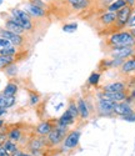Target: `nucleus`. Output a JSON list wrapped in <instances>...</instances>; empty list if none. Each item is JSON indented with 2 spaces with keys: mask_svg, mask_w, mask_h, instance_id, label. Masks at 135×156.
I'll list each match as a JSON object with an SVG mask.
<instances>
[{
  "mask_svg": "<svg viewBox=\"0 0 135 156\" xmlns=\"http://www.w3.org/2000/svg\"><path fill=\"white\" fill-rule=\"evenodd\" d=\"M99 96H103L108 100H111L114 102H120V101H124L126 99V95H128V90H124V91H118V93H104V91H100L98 93Z\"/></svg>",
  "mask_w": 135,
  "mask_h": 156,
  "instance_id": "15",
  "label": "nucleus"
},
{
  "mask_svg": "<svg viewBox=\"0 0 135 156\" xmlns=\"http://www.w3.org/2000/svg\"><path fill=\"white\" fill-rule=\"evenodd\" d=\"M80 137H82V131H80L79 129L68 133V135L65 136V139L63 141L64 150H73V149L78 147L79 142H80Z\"/></svg>",
  "mask_w": 135,
  "mask_h": 156,
  "instance_id": "7",
  "label": "nucleus"
},
{
  "mask_svg": "<svg viewBox=\"0 0 135 156\" xmlns=\"http://www.w3.org/2000/svg\"><path fill=\"white\" fill-rule=\"evenodd\" d=\"M5 74L8 75V76H10V77H13V76H15L16 74H18V66L15 65V62H13V64H10L8 68H5Z\"/></svg>",
  "mask_w": 135,
  "mask_h": 156,
  "instance_id": "31",
  "label": "nucleus"
},
{
  "mask_svg": "<svg viewBox=\"0 0 135 156\" xmlns=\"http://www.w3.org/2000/svg\"><path fill=\"white\" fill-rule=\"evenodd\" d=\"M0 37H4L6 40H9L11 43V45H14V46H21L25 41L23 35L11 33L8 29H0Z\"/></svg>",
  "mask_w": 135,
  "mask_h": 156,
  "instance_id": "8",
  "label": "nucleus"
},
{
  "mask_svg": "<svg viewBox=\"0 0 135 156\" xmlns=\"http://www.w3.org/2000/svg\"><path fill=\"white\" fill-rule=\"evenodd\" d=\"M126 28H128V29H134V28H135V6H134V9H133V12H131V15H130V19H129V21H128Z\"/></svg>",
  "mask_w": 135,
  "mask_h": 156,
  "instance_id": "34",
  "label": "nucleus"
},
{
  "mask_svg": "<svg viewBox=\"0 0 135 156\" xmlns=\"http://www.w3.org/2000/svg\"><path fill=\"white\" fill-rule=\"evenodd\" d=\"M10 45H11V43L9 40H6V39H4V37H0V49L10 46Z\"/></svg>",
  "mask_w": 135,
  "mask_h": 156,
  "instance_id": "38",
  "label": "nucleus"
},
{
  "mask_svg": "<svg viewBox=\"0 0 135 156\" xmlns=\"http://www.w3.org/2000/svg\"><path fill=\"white\" fill-rule=\"evenodd\" d=\"M29 3L33 4V5H35V6L46 9V3L44 2V0H29Z\"/></svg>",
  "mask_w": 135,
  "mask_h": 156,
  "instance_id": "35",
  "label": "nucleus"
},
{
  "mask_svg": "<svg viewBox=\"0 0 135 156\" xmlns=\"http://www.w3.org/2000/svg\"><path fill=\"white\" fill-rule=\"evenodd\" d=\"M134 111V108L131 104L126 102L125 100L124 101H120V102H116V105L114 108V114L115 116H119V118H123V116H126L129 114H131Z\"/></svg>",
  "mask_w": 135,
  "mask_h": 156,
  "instance_id": "11",
  "label": "nucleus"
},
{
  "mask_svg": "<svg viewBox=\"0 0 135 156\" xmlns=\"http://www.w3.org/2000/svg\"><path fill=\"white\" fill-rule=\"evenodd\" d=\"M115 20H116V12H110V11H104L103 14H100L97 18V21L105 29L113 27Z\"/></svg>",
  "mask_w": 135,
  "mask_h": 156,
  "instance_id": "10",
  "label": "nucleus"
},
{
  "mask_svg": "<svg viewBox=\"0 0 135 156\" xmlns=\"http://www.w3.org/2000/svg\"><path fill=\"white\" fill-rule=\"evenodd\" d=\"M0 146H2V142H0Z\"/></svg>",
  "mask_w": 135,
  "mask_h": 156,
  "instance_id": "46",
  "label": "nucleus"
},
{
  "mask_svg": "<svg viewBox=\"0 0 135 156\" xmlns=\"http://www.w3.org/2000/svg\"><path fill=\"white\" fill-rule=\"evenodd\" d=\"M16 93H18V85L15 83H8V85L3 90V94L5 96H15Z\"/></svg>",
  "mask_w": 135,
  "mask_h": 156,
  "instance_id": "24",
  "label": "nucleus"
},
{
  "mask_svg": "<svg viewBox=\"0 0 135 156\" xmlns=\"http://www.w3.org/2000/svg\"><path fill=\"white\" fill-rule=\"evenodd\" d=\"M68 131H69V126H63L57 124V126L48 135V144L50 146H58L64 141L65 136L68 135Z\"/></svg>",
  "mask_w": 135,
  "mask_h": 156,
  "instance_id": "5",
  "label": "nucleus"
},
{
  "mask_svg": "<svg viewBox=\"0 0 135 156\" xmlns=\"http://www.w3.org/2000/svg\"><path fill=\"white\" fill-rule=\"evenodd\" d=\"M18 53V50L14 45H10V46H6V48H3L0 49V55H8V56H14L15 54Z\"/></svg>",
  "mask_w": 135,
  "mask_h": 156,
  "instance_id": "27",
  "label": "nucleus"
},
{
  "mask_svg": "<svg viewBox=\"0 0 135 156\" xmlns=\"http://www.w3.org/2000/svg\"><path fill=\"white\" fill-rule=\"evenodd\" d=\"M3 3H4V0H0V5H2Z\"/></svg>",
  "mask_w": 135,
  "mask_h": 156,
  "instance_id": "45",
  "label": "nucleus"
},
{
  "mask_svg": "<svg viewBox=\"0 0 135 156\" xmlns=\"http://www.w3.org/2000/svg\"><path fill=\"white\" fill-rule=\"evenodd\" d=\"M121 120L128 121V122H135V111H133L131 114H129V115H126V116H123V118H121Z\"/></svg>",
  "mask_w": 135,
  "mask_h": 156,
  "instance_id": "36",
  "label": "nucleus"
},
{
  "mask_svg": "<svg viewBox=\"0 0 135 156\" xmlns=\"http://www.w3.org/2000/svg\"><path fill=\"white\" fill-rule=\"evenodd\" d=\"M3 146L6 149V151H8L9 154H15V152L18 151V146L15 145V142L11 141V140H6L4 144H3Z\"/></svg>",
  "mask_w": 135,
  "mask_h": 156,
  "instance_id": "28",
  "label": "nucleus"
},
{
  "mask_svg": "<svg viewBox=\"0 0 135 156\" xmlns=\"http://www.w3.org/2000/svg\"><path fill=\"white\" fill-rule=\"evenodd\" d=\"M76 106H78V111H79V118L83 121H86L90 118V114H91L89 102L84 98H79L76 100Z\"/></svg>",
  "mask_w": 135,
  "mask_h": 156,
  "instance_id": "9",
  "label": "nucleus"
},
{
  "mask_svg": "<svg viewBox=\"0 0 135 156\" xmlns=\"http://www.w3.org/2000/svg\"><path fill=\"white\" fill-rule=\"evenodd\" d=\"M57 126V124H54L51 120H48V121H43L40 122L36 127H35V134L39 135V136H48L51 130Z\"/></svg>",
  "mask_w": 135,
  "mask_h": 156,
  "instance_id": "13",
  "label": "nucleus"
},
{
  "mask_svg": "<svg viewBox=\"0 0 135 156\" xmlns=\"http://www.w3.org/2000/svg\"><path fill=\"white\" fill-rule=\"evenodd\" d=\"M15 62L14 56H8V55H0V70L8 68L10 64Z\"/></svg>",
  "mask_w": 135,
  "mask_h": 156,
  "instance_id": "25",
  "label": "nucleus"
},
{
  "mask_svg": "<svg viewBox=\"0 0 135 156\" xmlns=\"http://www.w3.org/2000/svg\"><path fill=\"white\" fill-rule=\"evenodd\" d=\"M129 31H130V33H131V35L135 37V28H134V29H129Z\"/></svg>",
  "mask_w": 135,
  "mask_h": 156,
  "instance_id": "43",
  "label": "nucleus"
},
{
  "mask_svg": "<svg viewBox=\"0 0 135 156\" xmlns=\"http://www.w3.org/2000/svg\"><path fill=\"white\" fill-rule=\"evenodd\" d=\"M6 109H0V116H2V115H4V114H6Z\"/></svg>",
  "mask_w": 135,
  "mask_h": 156,
  "instance_id": "42",
  "label": "nucleus"
},
{
  "mask_svg": "<svg viewBox=\"0 0 135 156\" xmlns=\"http://www.w3.org/2000/svg\"><path fill=\"white\" fill-rule=\"evenodd\" d=\"M15 105V96H5L0 94V109H9Z\"/></svg>",
  "mask_w": 135,
  "mask_h": 156,
  "instance_id": "21",
  "label": "nucleus"
},
{
  "mask_svg": "<svg viewBox=\"0 0 135 156\" xmlns=\"http://www.w3.org/2000/svg\"><path fill=\"white\" fill-rule=\"evenodd\" d=\"M8 137H9V140L14 141V142L20 141L21 140V130L20 129H11L8 133Z\"/></svg>",
  "mask_w": 135,
  "mask_h": 156,
  "instance_id": "26",
  "label": "nucleus"
},
{
  "mask_svg": "<svg viewBox=\"0 0 135 156\" xmlns=\"http://www.w3.org/2000/svg\"><path fill=\"white\" fill-rule=\"evenodd\" d=\"M125 2H126V4L128 5H130V6H135V0H125Z\"/></svg>",
  "mask_w": 135,
  "mask_h": 156,
  "instance_id": "40",
  "label": "nucleus"
},
{
  "mask_svg": "<svg viewBox=\"0 0 135 156\" xmlns=\"http://www.w3.org/2000/svg\"><path fill=\"white\" fill-rule=\"evenodd\" d=\"M0 156H9V152L4 146H0Z\"/></svg>",
  "mask_w": 135,
  "mask_h": 156,
  "instance_id": "39",
  "label": "nucleus"
},
{
  "mask_svg": "<svg viewBox=\"0 0 135 156\" xmlns=\"http://www.w3.org/2000/svg\"><path fill=\"white\" fill-rule=\"evenodd\" d=\"M16 156H31L30 154H25V152H19Z\"/></svg>",
  "mask_w": 135,
  "mask_h": 156,
  "instance_id": "41",
  "label": "nucleus"
},
{
  "mask_svg": "<svg viewBox=\"0 0 135 156\" xmlns=\"http://www.w3.org/2000/svg\"><path fill=\"white\" fill-rule=\"evenodd\" d=\"M10 14H11L10 19H13L15 23H18L19 25H21V27L26 31H31L34 29V24H33L31 16L25 10H21V9H11Z\"/></svg>",
  "mask_w": 135,
  "mask_h": 156,
  "instance_id": "4",
  "label": "nucleus"
},
{
  "mask_svg": "<svg viewBox=\"0 0 135 156\" xmlns=\"http://www.w3.org/2000/svg\"><path fill=\"white\" fill-rule=\"evenodd\" d=\"M108 55L116 59H129L135 55V46H111L109 48Z\"/></svg>",
  "mask_w": 135,
  "mask_h": 156,
  "instance_id": "6",
  "label": "nucleus"
},
{
  "mask_svg": "<svg viewBox=\"0 0 135 156\" xmlns=\"http://www.w3.org/2000/svg\"><path fill=\"white\" fill-rule=\"evenodd\" d=\"M78 30V23H68L63 27V31L65 33H75Z\"/></svg>",
  "mask_w": 135,
  "mask_h": 156,
  "instance_id": "32",
  "label": "nucleus"
},
{
  "mask_svg": "<svg viewBox=\"0 0 135 156\" xmlns=\"http://www.w3.org/2000/svg\"><path fill=\"white\" fill-rule=\"evenodd\" d=\"M133 6L130 5H125L123 9H120L119 11H116V20L114 23L113 27V30H111V34L115 33V31H120V30H123L126 28V25H128V21L130 19V15H131V12H133Z\"/></svg>",
  "mask_w": 135,
  "mask_h": 156,
  "instance_id": "3",
  "label": "nucleus"
},
{
  "mask_svg": "<svg viewBox=\"0 0 135 156\" xmlns=\"http://www.w3.org/2000/svg\"><path fill=\"white\" fill-rule=\"evenodd\" d=\"M3 126H4V120L0 119V127H3Z\"/></svg>",
  "mask_w": 135,
  "mask_h": 156,
  "instance_id": "44",
  "label": "nucleus"
},
{
  "mask_svg": "<svg viewBox=\"0 0 135 156\" xmlns=\"http://www.w3.org/2000/svg\"><path fill=\"white\" fill-rule=\"evenodd\" d=\"M125 101L129 102V104H131V105L135 102V87H133L131 90H129V91H128V95H126Z\"/></svg>",
  "mask_w": 135,
  "mask_h": 156,
  "instance_id": "33",
  "label": "nucleus"
},
{
  "mask_svg": "<svg viewBox=\"0 0 135 156\" xmlns=\"http://www.w3.org/2000/svg\"><path fill=\"white\" fill-rule=\"evenodd\" d=\"M125 5H128L125 0H114V2H113L110 5L106 8V11H110V12H116V11H119L120 9H123Z\"/></svg>",
  "mask_w": 135,
  "mask_h": 156,
  "instance_id": "22",
  "label": "nucleus"
},
{
  "mask_svg": "<svg viewBox=\"0 0 135 156\" xmlns=\"http://www.w3.org/2000/svg\"><path fill=\"white\" fill-rule=\"evenodd\" d=\"M115 105H116V102L97 95L95 111L99 116H103V118H111V116H115V114H114Z\"/></svg>",
  "mask_w": 135,
  "mask_h": 156,
  "instance_id": "2",
  "label": "nucleus"
},
{
  "mask_svg": "<svg viewBox=\"0 0 135 156\" xmlns=\"http://www.w3.org/2000/svg\"><path fill=\"white\" fill-rule=\"evenodd\" d=\"M133 58H135V55H134V56H133Z\"/></svg>",
  "mask_w": 135,
  "mask_h": 156,
  "instance_id": "47",
  "label": "nucleus"
},
{
  "mask_svg": "<svg viewBox=\"0 0 135 156\" xmlns=\"http://www.w3.org/2000/svg\"><path fill=\"white\" fill-rule=\"evenodd\" d=\"M5 29H8L9 31H11V33H15V34H19V35H23L26 30L21 27V25H19L18 23H15L13 19H6V21H5Z\"/></svg>",
  "mask_w": 135,
  "mask_h": 156,
  "instance_id": "18",
  "label": "nucleus"
},
{
  "mask_svg": "<svg viewBox=\"0 0 135 156\" xmlns=\"http://www.w3.org/2000/svg\"><path fill=\"white\" fill-rule=\"evenodd\" d=\"M75 121H76V119L74 118V116L68 111V110H65L64 112H63V115L60 116V118L58 119V125H63V126H71V125H74L75 124Z\"/></svg>",
  "mask_w": 135,
  "mask_h": 156,
  "instance_id": "19",
  "label": "nucleus"
},
{
  "mask_svg": "<svg viewBox=\"0 0 135 156\" xmlns=\"http://www.w3.org/2000/svg\"><path fill=\"white\" fill-rule=\"evenodd\" d=\"M68 111H69L75 119L79 118V111H78V106H76V101L70 100L69 101V105H68Z\"/></svg>",
  "mask_w": 135,
  "mask_h": 156,
  "instance_id": "29",
  "label": "nucleus"
},
{
  "mask_svg": "<svg viewBox=\"0 0 135 156\" xmlns=\"http://www.w3.org/2000/svg\"><path fill=\"white\" fill-rule=\"evenodd\" d=\"M108 48L111 46H135V37L128 31H115L105 39Z\"/></svg>",
  "mask_w": 135,
  "mask_h": 156,
  "instance_id": "1",
  "label": "nucleus"
},
{
  "mask_svg": "<svg viewBox=\"0 0 135 156\" xmlns=\"http://www.w3.org/2000/svg\"><path fill=\"white\" fill-rule=\"evenodd\" d=\"M68 3L73 8V10L80 11V10L88 9L91 4V0H68Z\"/></svg>",
  "mask_w": 135,
  "mask_h": 156,
  "instance_id": "20",
  "label": "nucleus"
},
{
  "mask_svg": "<svg viewBox=\"0 0 135 156\" xmlns=\"http://www.w3.org/2000/svg\"><path fill=\"white\" fill-rule=\"evenodd\" d=\"M29 102L31 106H35L40 102V95L36 91H29Z\"/></svg>",
  "mask_w": 135,
  "mask_h": 156,
  "instance_id": "30",
  "label": "nucleus"
},
{
  "mask_svg": "<svg viewBox=\"0 0 135 156\" xmlns=\"http://www.w3.org/2000/svg\"><path fill=\"white\" fill-rule=\"evenodd\" d=\"M101 80V73L100 71H93L88 77V85L97 86Z\"/></svg>",
  "mask_w": 135,
  "mask_h": 156,
  "instance_id": "23",
  "label": "nucleus"
},
{
  "mask_svg": "<svg viewBox=\"0 0 135 156\" xmlns=\"http://www.w3.org/2000/svg\"><path fill=\"white\" fill-rule=\"evenodd\" d=\"M55 156H59V155H55Z\"/></svg>",
  "mask_w": 135,
  "mask_h": 156,
  "instance_id": "48",
  "label": "nucleus"
},
{
  "mask_svg": "<svg viewBox=\"0 0 135 156\" xmlns=\"http://www.w3.org/2000/svg\"><path fill=\"white\" fill-rule=\"evenodd\" d=\"M113 2H114V0H98L99 5H100V6H101V8H103L105 11H106V8L109 6V5H110Z\"/></svg>",
  "mask_w": 135,
  "mask_h": 156,
  "instance_id": "37",
  "label": "nucleus"
},
{
  "mask_svg": "<svg viewBox=\"0 0 135 156\" xmlns=\"http://www.w3.org/2000/svg\"><path fill=\"white\" fill-rule=\"evenodd\" d=\"M25 11L31 16V18H44L46 15V10L43 9V8H39V6H35L33 4H26L25 6Z\"/></svg>",
  "mask_w": 135,
  "mask_h": 156,
  "instance_id": "17",
  "label": "nucleus"
},
{
  "mask_svg": "<svg viewBox=\"0 0 135 156\" xmlns=\"http://www.w3.org/2000/svg\"><path fill=\"white\" fill-rule=\"evenodd\" d=\"M120 74L123 75H133L135 74V58H129L126 59L123 65L119 68Z\"/></svg>",
  "mask_w": 135,
  "mask_h": 156,
  "instance_id": "16",
  "label": "nucleus"
},
{
  "mask_svg": "<svg viewBox=\"0 0 135 156\" xmlns=\"http://www.w3.org/2000/svg\"><path fill=\"white\" fill-rule=\"evenodd\" d=\"M124 90H128V84L125 81H113L101 87V91L104 93H118Z\"/></svg>",
  "mask_w": 135,
  "mask_h": 156,
  "instance_id": "12",
  "label": "nucleus"
},
{
  "mask_svg": "<svg viewBox=\"0 0 135 156\" xmlns=\"http://www.w3.org/2000/svg\"><path fill=\"white\" fill-rule=\"evenodd\" d=\"M48 144V139H45V136H39L38 137H33L29 142V147L33 152H39L42 149H44Z\"/></svg>",
  "mask_w": 135,
  "mask_h": 156,
  "instance_id": "14",
  "label": "nucleus"
}]
</instances>
